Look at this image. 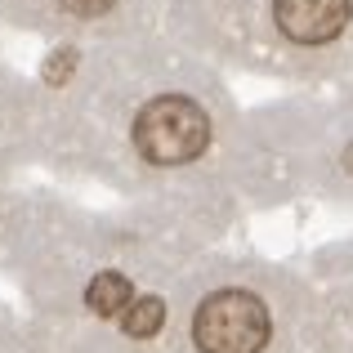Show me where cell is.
<instances>
[{
  "mask_svg": "<svg viewBox=\"0 0 353 353\" xmlns=\"http://www.w3.org/2000/svg\"><path fill=\"white\" fill-rule=\"evenodd\" d=\"M130 300H134V286H130L125 273H99L94 282L85 286V304H90V313H99V318H117Z\"/></svg>",
  "mask_w": 353,
  "mask_h": 353,
  "instance_id": "5",
  "label": "cell"
},
{
  "mask_svg": "<svg viewBox=\"0 0 353 353\" xmlns=\"http://www.w3.org/2000/svg\"><path fill=\"white\" fill-rule=\"evenodd\" d=\"M277 32L295 45H327L345 32L349 0H273Z\"/></svg>",
  "mask_w": 353,
  "mask_h": 353,
  "instance_id": "3",
  "label": "cell"
},
{
  "mask_svg": "<svg viewBox=\"0 0 353 353\" xmlns=\"http://www.w3.org/2000/svg\"><path fill=\"white\" fill-rule=\"evenodd\" d=\"M210 121L192 99L161 94L134 117V148L152 165H188L206 152Z\"/></svg>",
  "mask_w": 353,
  "mask_h": 353,
  "instance_id": "2",
  "label": "cell"
},
{
  "mask_svg": "<svg viewBox=\"0 0 353 353\" xmlns=\"http://www.w3.org/2000/svg\"><path fill=\"white\" fill-rule=\"evenodd\" d=\"M68 14H77V18H94V14H108V9L117 5V0H59Z\"/></svg>",
  "mask_w": 353,
  "mask_h": 353,
  "instance_id": "6",
  "label": "cell"
},
{
  "mask_svg": "<svg viewBox=\"0 0 353 353\" xmlns=\"http://www.w3.org/2000/svg\"><path fill=\"white\" fill-rule=\"evenodd\" d=\"M117 318H121V331L130 340H152L165 327V300L161 295H134Z\"/></svg>",
  "mask_w": 353,
  "mask_h": 353,
  "instance_id": "4",
  "label": "cell"
},
{
  "mask_svg": "<svg viewBox=\"0 0 353 353\" xmlns=\"http://www.w3.org/2000/svg\"><path fill=\"white\" fill-rule=\"evenodd\" d=\"M188 340L197 353H264L273 340V313L246 286H219L197 300Z\"/></svg>",
  "mask_w": 353,
  "mask_h": 353,
  "instance_id": "1",
  "label": "cell"
}]
</instances>
